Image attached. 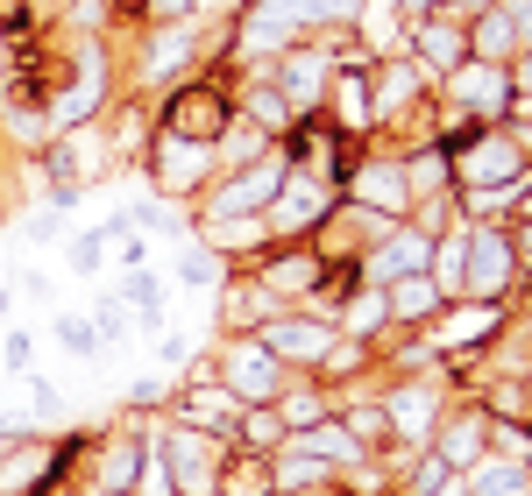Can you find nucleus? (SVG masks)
Listing matches in <instances>:
<instances>
[{
	"mask_svg": "<svg viewBox=\"0 0 532 496\" xmlns=\"http://www.w3.org/2000/svg\"><path fill=\"white\" fill-rule=\"evenodd\" d=\"M220 121H227V100L213 86H192V93L171 100V135H185V142H213Z\"/></svg>",
	"mask_w": 532,
	"mask_h": 496,
	"instance_id": "obj_1",
	"label": "nucleus"
},
{
	"mask_svg": "<svg viewBox=\"0 0 532 496\" xmlns=\"http://www.w3.org/2000/svg\"><path fill=\"white\" fill-rule=\"evenodd\" d=\"M107 482H114V489L135 482V447H114V454H107Z\"/></svg>",
	"mask_w": 532,
	"mask_h": 496,
	"instance_id": "obj_7",
	"label": "nucleus"
},
{
	"mask_svg": "<svg viewBox=\"0 0 532 496\" xmlns=\"http://www.w3.org/2000/svg\"><path fill=\"white\" fill-rule=\"evenodd\" d=\"M192 171H199V156H192V149H171V156H164V185H171V192H185Z\"/></svg>",
	"mask_w": 532,
	"mask_h": 496,
	"instance_id": "obj_5",
	"label": "nucleus"
},
{
	"mask_svg": "<svg viewBox=\"0 0 532 496\" xmlns=\"http://www.w3.org/2000/svg\"><path fill=\"white\" fill-rule=\"evenodd\" d=\"M149 15H164V22H171V15H185V0H149Z\"/></svg>",
	"mask_w": 532,
	"mask_h": 496,
	"instance_id": "obj_10",
	"label": "nucleus"
},
{
	"mask_svg": "<svg viewBox=\"0 0 532 496\" xmlns=\"http://www.w3.org/2000/svg\"><path fill=\"white\" fill-rule=\"evenodd\" d=\"M270 348L291 355V362H313L327 348V334H320V326H270Z\"/></svg>",
	"mask_w": 532,
	"mask_h": 496,
	"instance_id": "obj_2",
	"label": "nucleus"
},
{
	"mask_svg": "<svg viewBox=\"0 0 532 496\" xmlns=\"http://www.w3.org/2000/svg\"><path fill=\"white\" fill-rule=\"evenodd\" d=\"M313 64H320V57H291V64H284V93L306 100V93H313Z\"/></svg>",
	"mask_w": 532,
	"mask_h": 496,
	"instance_id": "obj_6",
	"label": "nucleus"
},
{
	"mask_svg": "<svg viewBox=\"0 0 532 496\" xmlns=\"http://www.w3.org/2000/svg\"><path fill=\"white\" fill-rule=\"evenodd\" d=\"M242 383L263 390V383H270V362H263V355H242Z\"/></svg>",
	"mask_w": 532,
	"mask_h": 496,
	"instance_id": "obj_9",
	"label": "nucleus"
},
{
	"mask_svg": "<svg viewBox=\"0 0 532 496\" xmlns=\"http://www.w3.org/2000/svg\"><path fill=\"white\" fill-rule=\"evenodd\" d=\"M277 15H306V22H327V15H355V0H277Z\"/></svg>",
	"mask_w": 532,
	"mask_h": 496,
	"instance_id": "obj_4",
	"label": "nucleus"
},
{
	"mask_svg": "<svg viewBox=\"0 0 532 496\" xmlns=\"http://www.w3.org/2000/svg\"><path fill=\"white\" fill-rule=\"evenodd\" d=\"M454 15H476V0H454Z\"/></svg>",
	"mask_w": 532,
	"mask_h": 496,
	"instance_id": "obj_11",
	"label": "nucleus"
},
{
	"mask_svg": "<svg viewBox=\"0 0 532 496\" xmlns=\"http://www.w3.org/2000/svg\"><path fill=\"white\" fill-rule=\"evenodd\" d=\"M433 305V284H398V312H426Z\"/></svg>",
	"mask_w": 532,
	"mask_h": 496,
	"instance_id": "obj_8",
	"label": "nucleus"
},
{
	"mask_svg": "<svg viewBox=\"0 0 532 496\" xmlns=\"http://www.w3.org/2000/svg\"><path fill=\"white\" fill-rule=\"evenodd\" d=\"M320 284V263L313 256H298V263H277L270 270V291H313Z\"/></svg>",
	"mask_w": 532,
	"mask_h": 496,
	"instance_id": "obj_3",
	"label": "nucleus"
}]
</instances>
